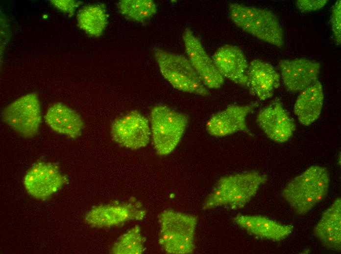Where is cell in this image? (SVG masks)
Masks as SVG:
<instances>
[{
    "instance_id": "cell-4",
    "label": "cell",
    "mask_w": 341,
    "mask_h": 254,
    "mask_svg": "<svg viewBox=\"0 0 341 254\" xmlns=\"http://www.w3.org/2000/svg\"><path fill=\"white\" fill-rule=\"evenodd\" d=\"M158 220V242L166 253L188 254L194 252L196 216L169 209L159 214Z\"/></svg>"
},
{
    "instance_id": "cell-1",
    "label": "cell",
    "mask_w": 341,
    "mask_h": 254,
    "mask_svg": "<svg viewBox=\"0 0 341 254\" xmlns=\"http://www.w3.org/2000/svg\"><path fill=\"white\" fill-rule=\"evenodd\" d=\"M268 176L257 171L238 173L221 177L204 200V211L224 207L243 209L255 196Z\"/></svg>"
},
{
    "instance_id": "cell-26",
    "label": "cell",
    "mask_w": 341,
    "mask_h": 254,
    "mask_svg": "<svg viewBox=\"0 0 341 254\" xmlns=\"http://www.w3.org/2000/svg\"><path fill=\"white\" fill-rule=\"evenodd\" d=\"M51 1L57 9L71 16L74 14L76 9L82 4L81 1L73 0H57Z\"/></svg>"
},
{
    "instance_id": "cell-23",
    "label": "cell",
    "mask_w": 341,
    "mask_h": 254,
    "mask_svg": "<svg viewBox=\"0 0 341 254\" xmlns=\"http://www.w3.org/2000/svg\"><path fill=\"white\" fill-rule=\"evenodd\" d=\"M141 231V228L138 226L128 230L114 244L111 252L115 254H142L146 240Z\"/></svg>"
},
{
    "instance_id": "cell-6",
    "label": "cell",
    "mask_w": 341,
    "mask_h": 254,
    "mask_svg": "<svg viewBox=\"0 0 341 254\" xmlns=\"http://www.w3.org/2000/svg\"><path fill=\"white\" fill-rule=\"evenodd\" d=\"M152 51L162 75L174 88L202 96L209 95L187 57L158 47Z\"/></svg>"
},
{
    "instance_id": "cell-21",
    "label": "cell",
    "mask_w": 341,
    "mask_h": 254,
    "mask_svg": "<svg viewBox=\"0 0 341 254\" xmlns=\"http://www.w3.org/2000/svg\"><path fill=\"white\" fill-rule=\"evenodd\" d=\"M77 25L91 37L102 35L108 24V15L103 4H94L82 8L77 15Z\"/></svg>"
},
{
    "instance_id": "cell-19",
    "label": "cell",
    "mask_w": 341,
    "mask_h": 254,
    "mask_svg": "<svg viewBox=\"0 0 341 254\" xmlns=\"http://www.w3.org/2000/svg\"><path fill=\"white\" fill-rule=\"evenodd\" d=\"M44 119L52 130L72 139L80 136L84 127L80 115L61 103L52 105L47 110Z\"/></svg>"
},
{
    "instance_id": "cell-12",
    "label": "cell",
    "mask_w": 341,
    "mask_h": 254,
    "mask_svg": "<svg viewBox=\"0 0 341 254\" xmlns=\"http://www.w3.org/2000/svg\"><path fill=\"white\" fill-rule=\"evenodd\" d=\"M278 67L284 85L292 93L300 92L318 80L321 68L319 62L304 58L281 60Z\"/></svg>"
},
{
    "instance_id": "cell-5",
    "label": "cell",
    "mask_w": 341,
    "mask_h": 254,
    "mask_svg": "<svg viewBox=\"0 0 341 254\" xmlns=\"http://www.w3.org/2000/svg\"><path fill=\"white\" fill-rule=\"evenodd\" d=\"M151 137L160 155L172 152L180 142L188 123L185 114L165 106L153 107L150 113Z\"/></svg>"
},
{
    "instance_id": "cell-20",
    "label": "cell",
    "mask_w": 341,
    "mask_h": 254,
    "mask_svg": "<svg viewBox=\"0 0 341 254\" xmlns=\"http://www.w3.org/2000/svg\"><path fill=\"white\" fill-rule=\"evenodd\" d=\"M294 105V113L299 122L308 126L319 117L323 105L322 85L318 80L299 92Z\"/></svg>"
},
{
    "instance_id": "cell-8",
    "label": "cell",
    "mask_w": 341,
    "mask_h": 254,
    "mask_svg": "<svg viewBox=\"0 0 341 254\" xmlns=\"http://www.w3.org/2000/svg\"><path fill=\"white\" fill-rule=\"evenodd\" d=\"M112 139L126 148L137 149L149 143L150 127L147 119L136 110L115 119L111 127Z\"/></svg>"
},
{
    "instance_id": "cell-25",
    "label": "cell",
    "mask_w": 341,
    "mask_h": 254,
    "mask_svg": "<svg viewBox=\"0 0 341 254\" xmlns=\"http://www.w3.org/2000/svg\"><path fill=\"white\" fill-rule=\"evenodd\" d=\"M327 2V0H298L296 6L302 12H310L321 9Z\"/></svg>"
},
{
    "instance_id": "cell-22",
    "label": "cell",
    "mask_w": 341,
    "mask_h": 254,
    "mask_svg": "<svg viewBox=\"0 0 341 254\" xmlns=\"http://www.w3.org/2000/svg\"><path fill=\"white\" fill-rule=\"evenodd\" d=\"M117 8L123 17L138 22L149 19L157 11V4L151 0H121Z\"/></svg>"
},
{
    "instance_id": "cell-2",
    "label": "cell",
    "mask_w": 341,
    "mask_h": 254,
    "mask_svg": "<svg viewBox=\"0 0 341 254\" xmlns=\"http://www.w3.org/2000/svg\"><path fill=\"white\" fill-rule=\"evenodd\" d=\"M330 183L326 168L311 166L289 182L282 196L295 213L304 215L326 196Z\"/></svg>"
},
{
    "instance_id": "cell-11",
    "label": "cell",
    "mask_w": 341,
    "mask_h": 254,
    "mask_svg": "<svg viewBox=\"0 0 341 254\" xmlns=\"http://www.w3.org/2000/svg\"><path fill=\"white\" fill-rule=\"evenodd\" d=\"M256 121L268 138L279 143L288 141L296 128L294 120L278 98L260 110Z\"/></svg>"
},
{
    "instance_id": "cell-3",
    "label": "cell",
    "mask_w": 341,
    "mask_h": 254,
    "mask_svg": "<svg viewBox=\"0 0 341 254\" xmlns=\"http://www.w3.org/2000/svg\"><path fill=\"white\" fill-rule=\"evenodd\" d=\"M228 14L233 22L244 32L277 47L284 46L283 29L271 10L231 2L228 5Z\"/></svg>"
},
{
    "instance_id": "cell-7",
    "label": "cell",
    "mask_w": 341,
    "mask_h": 254,
    "mask_svg": "<svg viewBox=\"0 0 341 254\" xmlns=\"http://www.w3.org/2000/svg\"><path fill=\"white\" fill-rule=\"evenodd\" d=\"M2 119L21 136L25 138L35 136L42 122L41 105L37 94L28 93L12 102L3 111Z\"/></svg>"
},
{
    "instance_id": "cell-13",
    "label": "cell",
    "mask_w": 341,
    "mask_h": 254,
    "mask_svg": "<svg viewBox=\"0 0 341 254\" xmlns=\"http://www.w3.org/2000/svg\"><path fill=\"white\" fill-rule=\"evenodd\" d=\"M256 106L257 103H253L228 106L208 120L206 125L208 133L218 137L231 135L239 131L251 134L246 124V117Z\"/></svg>"
},
{
    "instance_id": "cell-16",
    "label": "cell",
    "mask_w": 341,
    "mask_h": 254,
    "mask_svg": "<svg viewBox=\"0 0 341 254\" xmlns=\"http://www.w3.org/2000/svg\"><path fill=\"white\" fill-rule=\"evenodd\" d=\"M234 222L249 234L257 238L277 242L287 238L293 226L281 223L266 216L239 214Z\"/></svg>"
},
{
    "instance_id": "cell-15",
    "label": "cell",
    "mask_w": 341,
    "mask_h": 254,
    "mask_svg": "<svg viewBox=\"0 0 341 254\" xmlns=\"http://www.w3.org/2000/svg\"><path fill=\"white\" fill-rule=\"evenodd\" d=\"M212 59L217 69L224 79L247 87V71L249 63L239 47L232 44L223 45L216 50Z\"/></svg>"
},
{
    "instance_id": "cell-17",
    "label": "cell",
    "mask_w": 341,
    "mask_h": 254,
    "mask_svg": "<svg viewBox=\"0 0 341 254\" xmlns=\"http://www.w3.org/2000/svg\"><path fill=\"white\" fill-rule=\"evenodd\" d=\"M247 78V87L261 101L271 98L280 85V74L270 64L260 59L249 63Z\"/></svg>"
},
{
    "instance_id": "cell-14",
    "label": "cell",
    "mask_w": 341,
    "mask_h": 254,
    "mask_svg": "<svg viewBox=\"0 0 341 254\" xmlns=\"http://www.w3.org/2000/svg\"><path fill=\"white\" fill-rule=\"evenodd\" d=\"M146 211L131 204H111L97 206L85 215V220L95 228L118 226L130 220L143 219Z\"/></svg>"
},
{
    "instance_id": "cell-10",
    "label": "cell",
    "mask_w": 341,
    "mask_h": 254,
    "mask_svg": "<svg viewBox=\"0 0 341 254\" xmlns=\"http://www.w3.org/2000/svg\"><path fill=\"white\" fill-rule=\"evenodd\" d=\"M187 58L207 88L216 89L224 83V78L217 69L212 58L193 32L186 28L182 35Z\"/></svg>"
},
{
    "instance_id": "cell-24",
    "label": "cell",
    "mask_w": 341,
    "mask_h": 254,
    "mask_svg": "<svg viewBox=\"0 0 341 254\" xmlns=\"http://www.w3.org/2000/svg\"><path fill=\"white\" fill-rule=\"evenodd\" d=\"M330 23L334 40L338 44L341 42V1L337 0L332 7Z\"/></svg>"
},
{
    "instance_id": "cell-18",
    "label": "cell",
    "mask_w": 341,
    "mask_h": 254,
    "mask_svg": "<svg viewBox=\"0 0 341 254\" xmlns=\"http://www.w3.org/2000/svg\"><path fill=\"white\" fill-rule=\"evenodd\" d=\"M315 236L326 248L341 249V199L337 198L322 213L313 230Z\"/></svg>"
},
{
    "instance_id": "cell-9",
    "label": "cell",
    "mask_w": 341,
    "mask_h": 254,
    "mask_svg": "<svg viewBox=\"0 0 341 254\" xmlns=\"http://www.w3.org/2000/svg\"><path fill=\"white\" fill-rule=\"evenodd\" d=\"M67 181V177L56 165L41 161L35 163L27 170L23 183L31 196L43 199L59 190Z\"/></svg>"
}]
</instances>
